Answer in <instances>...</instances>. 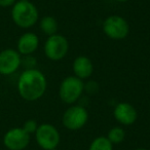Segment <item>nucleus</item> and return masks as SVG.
<instances>
[{"instance_id": "nucleus-1", "label": "nucleus", "mask_w": 150, "mask_h": 150, "mask_svg": "<svg viewBox=\"0 0 150 150\" xmlns=\"http://www.w3.org/2000/svg\"><path fill=\"white\" fill-rule=\"evenodd\" d=\"M47 88L45 75L36 68L26 69L18 80V91L24 100L34 102L41 98Z\"/></svg>"}, {"instance_id": "nucleus-2", "label": "nucleus", "mask_w": 150, "mask_h": 150, "mask_svg": "<svg viewBox=\"0 0 150 150\" xmlns=\"http://www.w3.org/2000/svg\"><path fill=\"white\" fill-rule=\"evenodd\" d=\"M39 13L38 9L31 1H17L13 5L11 19L20 28L28 29L37 23Z\"/></svg>"}, {"instance_id": "nucleus-3", "label": "nucleus", "mask_w": 150, "mask_h": 150, "mask_svg": "<svg viewBox=\"0 0 150 150\" xmlns=\"http://www.w3.org/2000/svg\"><path fill=\"white\" fill-rule=\"evenodd\" d=\"M84 92L83 80L76 77L74 75L67 76L61 82L59 88V97L65 104L73 105L82 96Z\"/></svg>"}, {"instance_id": "nucleus-4", "label": "nucleus", "mask_w": 150, "mask_h": 150, "mask_svg": "<svg viewBox=\"0 0 150 150\" xmlns=\"http://www.w3.org/2000/svg\"><path fill=\"white\" fill-rule=\"evenodd\" d=\"M104 34L113 40H122L129 35V26L125 18L112 15L104 20L102 25Z\"/></svg>"}, {"instance_id": "nucleus-5", "label": "nucleus", "mask_w": 150, "mask_h": 150, "mask_svg": "<svg viewBox=\"0 0 150 150\" xmlns=\"http://www.w3.org/2000/svg\"><path fill=\"white\" fill-rule=\"evenodd\" d=\"M88 120V112L81 105H72L65 110L62 116V123L67 129L78 131L86 125Z\"/></svg>"}, {"instance_id": "nucleus-6", "label": "nucleus", "mask_w": 150, "mask_h": 150, "mask_svg": "<svg viewBox=\"0 0 150 150\" xmlns=\"http://www.w3.org/2000/svg\"><path fill=\"white\" fill-rule=\"evenodd\" d=\"M69 52L68 39L62 34H54L48 36L44 43V54L50 61H61Z\"/></svg>"}, {"instance_id": "nucleus-7", "label": "nucleus", "mask_w": 150, "mask_h": 150, "mask_svg": "<svg viewBox=\"0 0 150 150\" xmlns=\"http://www.w3.org/2000/svg\"><path fill=\"white\" fill-rule=\"evenodd\" d=\"M35 139L38 146L43 150H56L61 141L58 129L50 123H42L35 132Z\"/></svg>"}, {"instance_id": "nucleus-8", "label": "nucleus", "mask_w": 150, "mask_h": 150, "mask_svg": "<svg viewBox=\"0 0 150 150\" xmlns=\"http://www.w3.org/2000/svg\"><path fill=\"white\" fill-rule=\"evenodd\" d=\"M30 136L23 127H13L3 137V144L8 150H24L30 143Z\"/></svg>"}, {"instance_id": "nucleus-9", "label": "nucleus", "mask_w": 150, "mask_h": 150, "mask_svg": "<svg viewBox=\"0 0 150 150\" xmlns=\"http://www.w3.org/2000/svg\"><path fill=\"white\" fill-rule=\"evenodd\" d=\"M21 54L18 50L7 48L0 52V74L11 75L20 68Z\"/></svg>"}, {"instance_id": "nucleus-10", "label": "nucleus", "mask_w": 150, "mask_h": 150, "mask_svg": "<svg viewBox=\"0 0 150 150\" xmlns=\"http://www.w3.org/2000/svg\"><path fill=\"white\" fill-rule=\"evenodd\" d=\"M113 116L118 123L123 125H132L138 118V112L132 104L120 102L114 107Z\"/></svg>"}, {"instance_id": "nucleus-11", "label": "nucleus", "mask_w": 150, "mask_h": 150, "mask_svg": "<svg viewBox=\"0 0 150 150\" xmlns=\"http://www.w3.org/2000/svg\"><path fill=\"white\" fill-rule=\"evenodd\" d=\"M72 70L74 73V76L82 80L88 79L94 73V64L88 57L78 56L73 61Z\"/></svg>"}, {"instance_id": "nucleus-12", "label": "nucleus", "mask_w": 150, "mask_h": 150, "mask_svg": "<svg viewBox=\"0 0 150 150\" xmlns=\"http://www.w3.org/2000/svg\"><path fill=\"white\" fill-rule=\"evenodd\" d=\"M39 46V38L35 33L27 32L24 33L18 41V52L20 54L30 56L37 50Z\"/></svg>"}, {"instance_id": "nucleus-13", "label": "nucleus", "mask_w": 150, "mask_h": 150, "mask_svg": "<svg viewBox=\"0 0 150 150\" xmlns=\"http://www.w3.org/2000/svg\"><path fill=\"white\" fill-rule=\"evenodd\" d=\"M39 28L43 34L47 36H52L58 33L59 25L56 18L52 16H45L40 20Z\"/></svg>"}, {"instance_id": "nucleus-14", "label": "nucleus", "mask_w": 150, "mask_h": 150, "mask_svg": "<svg viewBox=\"0 0 150 150\" xmlns=\"http://www.w3.org/2000/svg\"><path fill=\"white\" fill-rule=\"evenodd\" d=\"M88 150H113V144L107 139V137L100 136L93 140Z\"/></svg>"}, {"instance_id": "nucleus-15", "label": "nucleus", "mask_w": 150, "mask_h": 150, "mask_svg": "<svg viewBox=\"0 0 150 150\" xmlns=\"http://www.w3.org/2000/svg\"><path fill=\"white\" fill-rule=\"evenodd\" d=\"M107 139L113 144H120L125 139V132L121 127H113L107 134Z\"/></svg>"}, {"instance_id": "nucleus-16", "label": "nucleus", "mask_w": 150, "mask_h": 150, "mask_svg": "<svg viewBox=\"0 0 150 150\" xmlns=\"http://www.w3.org/2000/svg\"><path fill=\"white\" fill-rule=\"evenodd\" d=\"M37 127H38V123L36 120L34 119H28L27 121H25L23 125V129L27 132L29 135L31 134H35V132L37 131Z\"/></svg>"}, {"instance_id": "nucleus-17", "label": "nucleus", "mask_w": 150, "mask_h": 150, "mask_svg": "<svg viewBox=\"0 0 150 150\" xmlns=\"http://www.w3.org/2000/svg\"><path fill=\"white\" fill-rule=\"evenodd\" d=\"M98 90H99V84L97 81L92 80V81H88V82H86V83H84V91H86L88 94L94 95L98 92Z\"/></svg>"}, {"instance_id": "nucleus-18", "label": "nucleus", "mask_w": 150, "mask_h": 150, "mask_svg": "<svg viewBox=\"0 0 150 150\" xmlns=\"http://www.w3.org/2000/svg\"><path fill=\"white\" fill-rule=\"evenodd\" d=\"M22 64H24V66H25L27 69H33L34 67H35V65H36L35 58H33V57H30V56H27L25 59H24V61L22 60L21 65Z\"/></svg>"}, {"instance_id": "nucleus-19", "label": "nucleus", "mask_w": 150, "mask_h": 150, "mask_svg": "<svg viewBox=\"0 0 150 150\" xmlns=\"http://www.w3.org/2000/svg\"><path fill=\"white\" fill-rule=\"evenodd\" d=\"M16 3V0H0V6L8 7Z\"/></svg>"}, {"instance_id": "nucleus-20", "label": "nucleus", "mask_w": 150, "mask_h": 150, "mask_svg": "<svg viewBox=\"0 0 150 150\" xmlns=\"http://www.w3.org/2000/svg\"><path fill=\"white\" fill-rule=\"evenodd\" d=\"M115 1H117V2H127L129 0H115Z\"/></svg>"}, {"instance_id": "nucleus-21", "label": "nucleus", "mask_w": 150, "mask_h": 150, "mask_svg": "<svg viewBox=\"0 0 150 150\" xmlns=\"http://www.w3.org/2000/svg\"><path fill=\"white\" fill-rule=\"evenodd\" d=\"M135 150H148V149H146V148H137Z\"/></svg>"}, {"instance_id": "nucleus-22", "label": "nucleus", "mask_w": 150, "mask_h": 150, "mask_svg": "<svg viewBox=\"0 0 150 150\" xmlns=\"http://www.w3.org/2000/svg\"><path fill=\"white\" fill-rule=\"evenodd\" d=\"M19 1H28V0H19Z\"/></svg>"}]
</instances>
